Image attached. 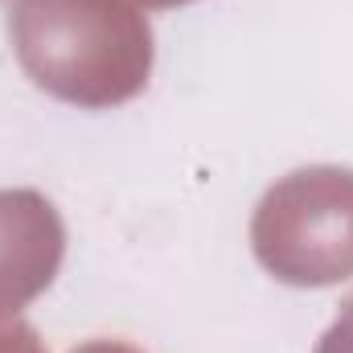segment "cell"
Instances as JSON below:
<instances>
[{"mask_svg": "<svg viewBox=\"0 0 353 353\" xmlns=\"http://www.w3.org/2000/svg\"><path fill=\"white\" fill-rule=\"evenodd\" d=\"M316 353H353V296L341 304V312L333 316V325L321 333Z\"/></svg>", "mask_w": 353, "mask_h": 353, "instance_id": "1", "label": "cell"}]
</instances>
